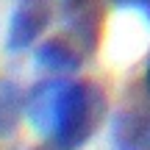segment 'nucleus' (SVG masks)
Instances as JSON below:
<instances>
[{
    "instance_id": "10",
    "label": "nucleus",
    "mask_w": 150,
    "mask_h": 150,
    "mask_svg": "<svg viewBox=\"0 0 150 150\" xmlns=\"http://www.w3.org/2000/svg\"><path fill=\"white\" fill-rule=\"evenodd\" d=\"M70 3H78V0H64V6H70Z\"/></svg>"
},
{
    "instance_id": "8",
    "label": "nucleus",
    "mask_w": 150,
    "mask_h": 150,
    "mask_svg": "<svg viewBox=\"0 0 150 150\" xmlns=\"http://www.w3.org/2000/svg\"><path fill=\"white\" fill-rule=\"evenodd\" d=\"M145 89H147V95H150V64H147V70H145Z\"/></svg>"
},
{
    "instance_id": "3",
    "label": "nucleus",
    "mask_w": 150,
    "mask_h": 150,
    "mask_svg": "<svg viewBox=\"0 0 150 150\" xmlns=\"http://www.w3.org/2000/svg\"><path fill=\"white\" fill-rule=\"evenodd\" d=\"M89 56L78 47V42L70 33H59V36H50L45 42L36 45L33 50V61L50 75H75L83 67V61Z\"/></svg>"
},
{
    "instance_id": "6",
    "label": "nucleus",
    "mask_w": 150,
    "mask_h": 150,
    "mask_svg": "<svg viewBox=\"0 0 150 150\" xmlns=\"http://www.w3.org/2000/svg\"><path fill=\"white\" fill-rule=\"evenodd\" d=\"M114 150H150V114L122 111L114 120Z\"/></svg>"
},
{
    "instance_id": "9",
    "label": "nucleus",
    "mask_w": 150,
    "mask_h": 150,
    "mask_svg": "<svg viewBox=\"0 0 150 150\" xmlns=\"http://www.w3.org/2000/svg\"><path fill=\"white\" fill-rule=\"evenodd\" d=\"M33 150H56V147H53V145H50V147H33Z\"/></svg>"
},
{
    "instance_id": "1",
    "label": "nucleus",
    "mask_w": 150,
    "mask_h": 150,
    "mask_svg": "<svg viewBox=\"0 0 150 150\" xmlns=\"http://www.w3.org/2000/svg\"><path fill=\"white\" fill-rule=\"evenodd\" d=\"M108 114V95L97 81L50 75L28 92V122L56 150L89 145Z\"/></svg>"
},
{
    "instance_id": "4",
    "label": "nucleus",
    "mask_w": 150,
    "mask_h": 150,
    "mask_svg": "<svg viewBox=\"0 0 150 150\" xmlns=\"http://www.w3.org/2000/svg\"><path fill=\"white\" fill-rule=\"evenodd\" d=\"M67 31L70 36L78 42V47L83 50L86 56H92L100 45L103 36V11L97 6V0H78V3L67 6Z\"/></svg>"
},
{
    "instance_id": "5",
    "label": "nucleus",
    "mask_w": 150,
    "mask_h": 150,
    "mask_svg": "<svg viewBox=\"0 0 150 150\" xmlns=\"http://www.w3.org/2000/svg\"><path fill=\"white\" fill-rule=\"evenodd\" d=\"M28 120V92L17 81H0V142L11 139Z\"/></svg>"
},
{
    "instance_id": "7",
    "label": "nucleus",
    "mask_w": 150,
    "mask_h": 150,
    "mask_svg": "<svg viewBox=\"0 0 150 150\" xmlns=\"http://www.w3.org/2000/svg\"><path fill=\"white\" fill-rule=\"evenodd\" d=\"M114 6H120V8H136L139 14H145L150 20V0H111Z\"/></svg>"
},
{
    "instance_id": "2",
    "label": "nucleus",
    "mask_w": 150,
    "mask_h": 150,
    "mask_svg": "<svg viewBox=\"0 0 150 150\" xmlns=\"http://www.w3.org/2000/svg\"><path fill=\"white\" fill-rule=\"evenodd\" d=\"M50 20H53L50 0H17L8 17V28H6V50L22 53L33 47L47 31Z\"/></svg>"
}]
</instances>
